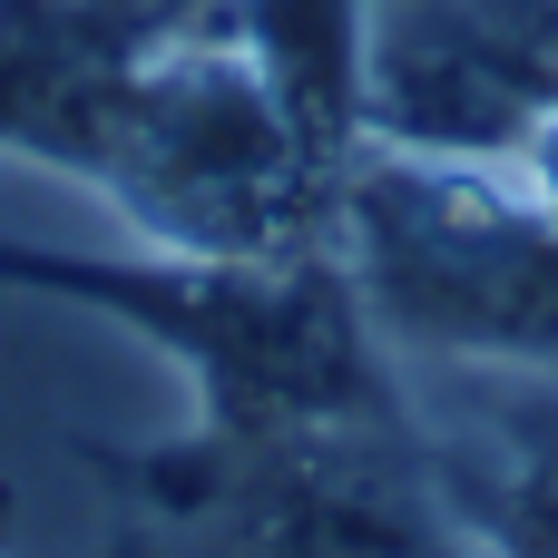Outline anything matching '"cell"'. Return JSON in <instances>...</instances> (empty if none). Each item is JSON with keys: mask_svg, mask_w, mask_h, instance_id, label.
Returning <instances> with one entry per match:
<instances>
[{"mask_svg": "<svg viewBox=\"0 0 558 558\" xmlns=\"http://www.w3.org/2000/svg\"><path fill=\"white\" fill-rule=\"evenodd\" d=\"M20 147L98 177L157 255L226 265L314 255L333 235V177L353 157L284 98V78L255 59L235 20H196L59 88L20 128Z\"/></svg>", "mask_w": 558, "mask_h": 558, "instance_id": "1", "label": "cell"}, {"mask_svg": "<svg viewBox=\"0 0 558 558\" xmlns=\"http://www.w3.org/2000/svg\"><path fill=\"white\" fill-rule=\"evenodd\" d=\"M333 265L392 353L558 383V206L520 167L363 137L333 177Z\"/></svg>", "mask_w": 558, "mask_h": 558, "instance_id": "2", "label": "cell"}, {"mask_svg": "<svg viewBox=\"0 0 558 558\" xmlns=\"http://www.w3.org/2000/svg\"><path fill=\"white\" fill-rule=\"evenodd\" d=\"M10 284H49L78 304L128 314L157 333L186 373L216 432H333V422H392L383 333L333 255H157V265H69V255H10Z\"/></svg>", "mask_w": 558, "mask_h": 558, "instance_id": "3", "label": "cell"}, {"mask_svg": "<svg viewBox=\"0 0 558 558\" xmlns=\"http://www.w3.org/2000/svg\"><path fill=\"white\" fill-rule=\"evenodd\" d=\"M558 118V0H363L353 147L500 157Z\"/></svg>", "mask_w": 558, "mask_h": 558, "instance_id": "4", "label": "cell"}, {"mask_svg": "<svg viewBox=\"0 0 558 558\" xmlns=\"http://www.w3.org/2000/svg\"><path fill=\"white\" fill-rule=\"evenodd\" d=\"M520 177H530V186H539V196L558 206V118L539 128V137H530V147H520Z\"/></svg>", "mask_w": 558, "mask_h": 558, "instance_id": "5", "label": "cell"}, {"mask_svg": "<svg viewBox=\"0 0 558 558\" xmlns=\"http://www.w3.org/2000/svg\"><path fill=\"white\" fill-rule=\"evenodd\" d=\"M490 558H558V530H500Z\"/></svg>", "mask_w": 558, "mask_h": 558, "instance_id": "6", "label": "cell"}]
</instances>
